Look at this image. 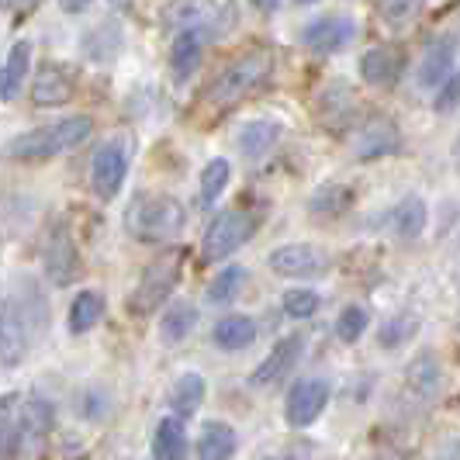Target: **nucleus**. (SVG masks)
I'll use <instances>...</instances> for the list:
<instances>
[{"label":"nucleus","mask_w":460,"mask_h":460,"mask_svg":"<svg viewBox=\"0 0 460 460\" xmlns=\"http://www.w3.org/2000/svg\"><path fill=\"white\" fill-rule=\"evenodd\" d=\"M349 201H353V194L343 184H323L319 194L312 198V211H319V215H343Z\"/></svg>","instance_id":"32"},{"label":"nucleus","mask_w":460,"mask_h":460,"mask_svg":"<svg viewBox=\"0 0 460 460\" xmlns=\"http://www.w3.org/2000/svg\"><path fill=\"white\" fill-rule=\"evenodd\" d=\"M239 450V437L229 422H208L201 439H198V457L201 460H232Z\"/></svg>","instance_id":"22"},{"label":"nucleus","mask_w":460,"mask_h":460,"mask_svg":"<svg viewBox=\"0 0 460 460\" xmlns=\"http://www.w3.org/2000/svg\"><path fill=\"white\" fill-rule=\"evenodd\" d=\"M253 229H256L253 215H246V211H226V215H218L205 229V235H201V260L205 263H218V260L232 256L253 235Z\"/></svg>","instance_id":"5"},{"label":"nucleus","mask_w":460,"mask_h":460,"mask_svg":"<svg viewBox=\"0 0 460 460\" xmlns=\"http://www.w3.org/2000/svg\"><path fill=\"white\" fill-rule=\"evenodd\" d=\"M42 267H46L49 280L59 284V288L73 284V277H76V270H80L76 243H73V235H69V229L63 226V222L49 232L46 250H42Z\"/></svg>","instance_id":"10"},{"label":"nucleus","mask_w":460,"mask_h":460,"mask_svg":"<svg viewBox=\"0 0 460 460\" xmlns=\"http://www.w3.org/2000/svg\"><path fill=\"white\" fill-rule=\"evenodd\" d=\"M18 422H22L24 439H42V437H49V429H52V422H56V412H52V405H49V402L31 398V402H24L22 405Z\"/></svg>","instance_id":"28"},{"label":"nucleus","mask_w":460,"mask_h":460,"mask_svg":"<svg viewBox=\"0 0 460 460\" xmlns=\"http://www.w3.org/2000/svg\"><path fill=\"white\" fill-rule=\"evenodd\" d=\"M177 280H181V260L177 256L149 263L142 280H138V288L132 291V298H128V312L132 315H153L163 301L173 295Z\"/></svg>","instance_id":"4"},{"label":"nucleus","mask_w":460,"mask_h":460,"mask_svg":"<svg viewBox=\"0 0 460 460\" xmlns=\"http://www.w3.org/2000/svg\"><path fill=\"white\" fill-rule=\"evenodd\" d=\"M360 73L370 87H392L394 80L402 76V56L388 46L367 49L360 59Z\"/></svg>","instance_id":"18"},{"label":"nucleus","mask_w":460,"mask_h":460,"mask_svg":"<svg viewBox=\"0 0 460 460\" xmlns=\"http://www.w3.org/2000/svg\"><path fill=\"white\" fill-rule=\"evenodd\" d=\"M298 4H315V0H298Z\"/></svg>","instance_id":"41"},{"label":"nucleus","mask_w":460,"mask_h":460,"mask_svg":"<svg viewBox=\"0 0 460 460\" xmlns=\"http://www.w3.org/2000/svg\"><path fill=\"white\" fill-rule=\"evenodd\" d=\"M201 52H205V31H201V28H184V31L173 39V49H170L173 80L184 84L187 76L201 66Z\"/></svg>","instance_id":"17"},{"label":"nucleus","mask_w":460,"mask_h":460,"mask_svg":"<svg viewBox=\"0 0 460 460\" xmlns=\"http://www.w3.org/2000/svg\"><path fill=\"white\" fill-rule=\"evenodd\" d=\"M28 66H31V42H14L4 66H0V101H14L18 91L24 87V76H28Z\"/></svg>","instance_id":"19"},{"label":"nucleus","mask_w":460,"mask_h":460,"mask_svg":"<svg viewBox=\"0 0 460 460\" xmlns=\"http://www.w3.org/2000/svg\"><path fill=\"white\" fill-rule=\"evenodd\" d=\"M270 76H274V52L253 49V52L239 56L235 63H229V66L211 80V87H208V93H205V104L218 108V111H222V108H235L239 101L253 97Z\"/></svg>","instance_id":"3"},{"label":"nucleus","mask_w":460,"mask_h":460,"mask_svg":"<svg viewBox=\"0 0 460 460\" xmlns=\"http://www.w3.org/2000/svg\"><path fill=\"white\" fill-rule=\"evenodd\" d=\"M73 93H76V87L66 73L59 66H46L31 84V104L35 108H63L73 101Z\"/></svg>","instance_id":"16"},{"label":"nucleus","mask_w":460,"mask_h":460,"mask_svg":"<svg viewBox=\"0 0 460 460\" xmlns=\"http://www.w3.org/2000/svg\"><path fill=\"white\" fill-rule=\"evenodd\" d=\"M443 392V367H439V360L426 349V353H419L409 370H405V394L412 398V402H433L437 394Z\"/></svg>","instance_id":"13"},{"label":"nucleus","mask_w":460,"mask_h":460,"mask_svg":"<svg viewBox=\"0 0 460 460\" xmlns=\"http://www.w3.org/2000/svg\"><path fill=\"white\" fill-rule=\"evenodd\" d=\"M325 405H329V381L308 377V381H298L288 392V398H284V419H288V426L305 429V426H312L323 415Z\"/></svg>","instance_id":"8"},{"label":"nucleus","mask_w":460,"mask_h":460,"mask_svg":"<svg viewBox=\"0 0 460 460\" xmlns=\"http://www.w3.org/2000/svg\"><path fill=\"white\" fill-rule=\"evenodd\" d=\"M426 218H429V211H426V201H422L419 194H409L405 201H398V205L388 211V226H392V232L398 239H415V235H422Z\"/></svg>","instance_id":"21"},{"label":"nucleus","mask_w":460,"mask_h":460,"mask_svg":"<svg viewBox=\"0 0 460 460\" xmlns=\"http://www.w3.org/2000/svg\"><path fill=\"white\" fill-rule=\"evenodd\" d=\"M104 295L101 291H80L73 305H69V332H76V336H84V332H91L93 325L104 319Z\"/></svg>","instance_id":"24"},{"label":"nucleus","mask_w":460,"mask_h":460,"mask_svg":"<svg viewBox=\"0 0 460 460\" xmlns=\"http://www.w3.org/2000/svg\"><path fill=\"white\" fill-rule=\"evenodd\" d=\"M243 284H246V267H226V270H218V277H211L205 298L211 305H229L239 298Z\"/></svg>","instance_id":"29"},{"label":"nucleus","mask_w":460,"mask_h":460,"mask_svg":"<svg viewBox=\"0 0 460 460\" xmlns=\"http://www.w3.org/2000/svg\"><path fill=\"white\" fill-rule=\"evenodd\" d=\"M205 402V377L201 374H181L170 388V409L177 412V419H187L201 409Z\"/></svg>","instance_id":"25"},{"label":"nucleus","mask_w":460,"mask_h":460,"mask_svg":"<svg viewBox=\"0 0 460 460\" xmlns=\"http://www.w3.org/2000/svg\"><path fill=\"white\" fill-rule=\"evenodd\" d=\"M125 173H128V149L121 138H108L97 153H93L91 166V187L101 201H111L121 184H125Z\"/></svg>","instance_id":"6"},{"label":"nucleus","mask_w":460,"mask_h":460,"mask_svg":"<svg viewBox=\"0 0 460 460\" xmlns=\"http://www.w3.org/2000/svg\"><path fill=\"white\" fill-rule=\"evenodd\" d=\"M93 132V121L87 115H73L63 118V121H52V125H42L35 132H24V136L11 138L4 146L7 160H22V163H42V160H56L63 153H73L80 149Z\"/></svg>","instance_id":"1"},{"label":"nucleus","mask_w":460,"mask_h":460,"mask_svg":"<svg viewBox=\"0 0 460 460\" xmlns=\"http://www.w3.org/2000/svg\"><path fill=\"white\" fill-rule=\"evenodd\" d=\"M56 4H59L66 14H80V11H87V7H91L93 0H56Z\"/></svg>","instance_id":"39"},{"label":"nucleus","mask_w":460,"mask_h":460,"mask_svg":"<svg viewBox=\"0 0 460 460\" xmlns=\"http://www.w3.org/2000/svg\"><path fill=\"white\" fill-rule=\"evenodd\" d=\"M24 349H28V332L18 315V308L7 298H0V364L14 367L22 364Z\"/></svg>","instance_id":"15"},{"label":"nucleus","mask_w":460,"mask_h":460,"mask_svg":"<svg viewBox=\"0 0 460 460\" xmlns=\"http://www.w3.org/2000/svg\"><path fill=\"white\" fill-rule=\"evenodd\" d=\"M457 97H460V80L457 73H454V76H447L437 87V111H454L457 108Z\"/></svg>","instance_id":"36"},{"label":"nucleus","mask_w":460,"mask_h":460,"mask_svg":"<svg viewBox=\"0 0 460 460\" xmlns=\"http://www.w3.org/2000/svg\"><path fill=\"white\" fill-rule=\"evenodd\" d=\"M256 7H260V11H267V14H270V11H277V7H280V0H253Z\"/></svg>","instance_id":"40"},{"label":"nucleus","mask_w":460,"mask_h":460,"mask_svg":"<svg viewBox=\"0 0 460 460\" xmlns=\"http://www.w3.org/2000/svg\"><path fill=\"white\" fill-rule=\"evenodd\" d=\"M419 7H422V0H381V14H385V22L394 24V28L412 22L415 14H419Z\"/></svg>","instance_id":"35"},{"label":"nucleus","mask_w":460,"mask_h":460,"mask_svg":"<svg viewBox=\"0 0 460 460\" xmlns=\"http://www.w3.org/2000/svg\"><path fill=\"white\" fill-rule=\"evenodd\" d=\"M353 149H357V160L364 163L385 160V156H394L402 149V132L392 118L374 115L360 125V132L353 138Z\"/></svg>","instance_id":"9"},{"label":"nucleus","mask_w":460,"mask_h":460,"mask_svg":"<svg viewBox=\"0 0 460 460\" xmlns=\"http://www.w3.org/2000/svg\"><path fill=\"white\" fill-rule=\"evenodd\" d=\"M353 35H357V24L343 18V14H336V18H319V22H312L305 31H301V42L312 49V52H340L353 42Z\"/></svg>","instance_id":"12"},{"label":"nucleus","mask_w":460,"mask_h":460,"mask_svg":"<svg viewBox=\"0 0 460 460\" xmlns=\"http://www.w3.org/2000/svg\"><path fill=\"white\" fill-rule=\"evenodd\" d=\"M367 325H370V315L364 305H346L343 312H340V319H336V336L343 343H357L367 332Z\"/></svg>","instance_id":"31"},{"label":"nucleus","mask_w":460,"mask_h":460,"mask_svg":"<svg viewBox=\"0 0 460 460\" xmlns=\"http://www.w3.org/2000/svg\"><path fill=\"white\" fill-rule=\"evenodd\" d=\"M11 443H14V429H11V419L0 412V460L11 454Z\"/></svg>","instance_id":"37"},{"label":"nucleus","mask_w":460,"mask_h":460,"mask_svg":"<svg viewBox=\"0 0 460 460\" xmlns=\"http://www.w3.org/2000/svg\"><path fill=\"white\" fill-rule=\"evenodd\" d=\"M229 177H232V166L229 160H211L201 170V208H215L218 205V198L226 194V187H229Z\"/></svg>","instance_id":"30"},{"label":"nucleus","mask_w":460,"mask_h":460,"mask_svg":"<svg viewBox=\"0 0 460 460\" xmlns=\"http://www.w3.org/2000/svg\"><path fill=\"white\" fill-rule=\"evenodd\" d=\"M198 325V308L187 305V301H177L163 312V323H160V340L163 343H184L187 336L194 332Z\"/></svg>","instance_id":"27"},{"label":"nucleus","mask_w":460,"mask_h":460,"mask_svg":"<svg viewBox=\"0 0 460 460\" xmlns=\"http://www.w3.org/2000/svg\"><path fill=\"white\" fill-rule=\"evenodd\" d=\"M153 457L156 460H184L187 457V433L184 422L177 415L160 419L156 433H153Z\"/></svg>","instance_id":"23"},{"label":"nucleus","mask_w":460,"mask_h":460,"mask_svg":"<svg viewBox=\"0 0 460 460\" xmlns=\"http://www.w3.org/2000/svg\"><path fill=\"white\" fill-rule=\"evenodd\" d=\"M187 226L184 205L173 194H138L125 211V229L146 246H166L173 243Z\"/></svg>","instance_id":"2"},{"label":"nucleus","mask_w":460,"mask_h":460,"mask_svg":"<svg viewBox=\"0 0 460 460\" xmlns=\"http://www.w3.org/2000/svg\"><path fill=\"white\" fill-rule=\"evenodd\" d=\"M454 63H457V42H454V35H443L426 49V56L419 63V84L422 87H439L447 76L457 73Z\"/></svg>","instance_id":"14"},{"label":"nucleus","mask_w":460,"mask_h":460,"mask_svg":"<svg viewBox=\"0 0 460 460\" xmlns=\"http://www.w3.org/2000/svg\"><path fill=\"white\" fill-rule=\"evenodd\" d=\"M284 312H288L291 319H308V315L319 312V295L308 291V288H291V291L284 295Z\"/></svg>","instance_id":"34"},{"label":"nucleus","mask_w":460,"mask_h":460,"mask_svg":"<svg viewBox=\"0 0 460 460\" xmlns=\"http://www.w3.org/2000/svg\"><path fill=\"white\" fill-rule=\"evenodd\" d=\"M215 346L218 349H229V353H235V349H246V346H253L256 340V323L250 319V315H229V319H222V323L215 325Z\"/></svg>","instance_id":"26"},{"label":"nucleus","mask_w":460,"mask_h":460,"mask_svg":"<svg viewBox=\"0 0 460 460\" xmlns=\"http://www.w3.org/2000/svg\"><path fill=\"white\" fill-rule=\"evenodd\" d=\"M267 460H308V450H305V447H288V450H280L277 457H267Z\"/></svg>","instance_id":"38"},{"label":"nucleus","mask_w":460,"mask_h":460,"mask_svg":"<svg viewBox=\"0 0 460 460\" xmlns=\"http://www.w3.org/2000/svg\"><path fill=\"white\" fill-rule=\"evenodd\" d=\"M301 349H305V340H301L298 332H295V336H284V340L270 349V357L250 374V385H253V388H270L277 381H284V377L295 370V364L301 360Z\"/></svg>","instance_id":"11"},{"label":"nucleus","mask_w":460,"mask_h":460,"mask_svg":"<svg viewBox=\"0 0 460 460\" xmlns=\"http://www.w3.org/2000/svg\"><path fill=\"white\" fill-rule=\"evenodd\" d=\"M270 270L280 277H301V280H315V277L329 274V253L312 246V243H291V246H280L270 253Z\"/></svg>","instance_id":"7"},{"label":"nucleus","mask_w":460,"mask_h":460,"mask_svg":"<svg viewBox=\"0 0 460 460\" xmlns=\"http://www.w3.org/2000/svg\"><path fill=\"white\" fill-rule=\"evenodd\" d=\"M280 138V125L270 118H253L239 128V149L246 153V160H263Z\"/></svg>","instance_id":"20"},{"label":"nucleus","mask_w":460,"mask_h":460,"mask_svg":"<svg viewBox=\"0 0 460 460\" xmlns=\"http://www.w3.org/2000/svg\"><path fill=\"white\" fill-rule=\"evenodd\" d=\"M415 332H419V319L415 315H394L392 323L381 329V346L385 349H398V346H405L409 340H412Z\"/></svg>","instance_id":"33"}]
</instances>
